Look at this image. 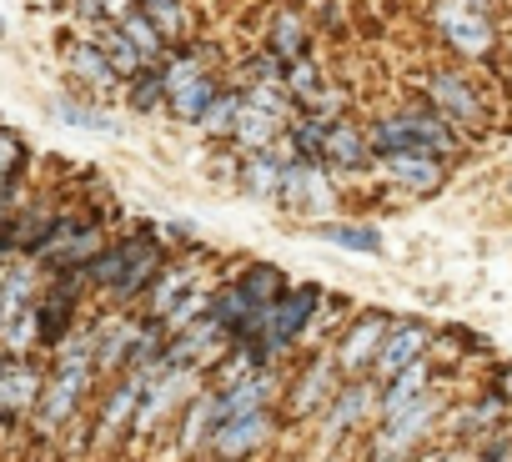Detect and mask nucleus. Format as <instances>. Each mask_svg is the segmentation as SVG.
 <instances>
[{
	"mask_svg": "<svg viewBox=\"0 0 512 462\" xmlns=\"http://www.w3.org/2000/svg\"><path fill=\"white\" fill-rule=\"evenodd\" d=\"M71 6H76V16H81V21H91V26H111V21H106V11H101V0H71Z\"/></svg>",
	"mask_w": 512,
	"mask_h": 462,
	"instance_id": "nucleus-37",
	"label": "nucleus"
},
{
	"mask_svg": "<svg viewBox=\"0 0 512 462\" xmlns=\"http://www.w3.org/2000/svg\"><path fill=\"white\" fill-rule=\"evenodd\" d=\"M56 116H61L66 126H81V131H116V116L96 111L91 101H61V106H56Z\"/></svg>",
	"mask_w": 512,
	"mask_h": 462,
	"instance_id": "nucleus-33",
	"label": "nucleus"
},
{
	"mask_svg": "<svg viewBox=\"0 0 512 462\" xmlns=\"http://www.w3.org/2000/svg\"><path fill=\"white\" fill-rule=\"evenodd\" d=\"M367 146H372V161H377V156H397V151L437 156V161L462 156V136H457L437 111H427L422 101L407 106V111H392V116L372 121V126H367Z\"/></svg>",
	"mask_w": 512,
	"mask_h": 462,
	"instance_id": "nucleus-1",
	"label": "nucleus"
},
{
	"mask_svg": "<svg viewBox=\"0 0 512 462\" xmlns=\"http://www.w3.org/2000/svg\"><path fill=\"white\" fill-rule=\"evenodd\" d=\"M236 181L246 196H277V181H282V161L272 151H256V156H241L236 161Z\"/></svg>",
	"mask_w": 512,
	"mask_h": 462,
	"instance_id": "nucleus-27",
	"label": "nucleus"
},
{
	"mask_svg": "<svg viewBox=\"0 0 512 462\" xmlns=\"http://www.w3.org/2000/svg\"><path fill=\"white\" fill-rule=\"evenodd\" d=\"M277 201L287 211H297V216H312V221L322 216L327 221L337 191H332V181H327V171L317 161H287L282 166V181H277Z\"/></svg>",
	"mask_w": 512,
	"mask_h": 462,
	"instance_id": "nucleus-10",
	"label": "nucleus"
},
{
	"mask_svg": "<svg viewBox=\"0 0 512 462\" xmlns=\"http://www.w3.org/2000/svg\"><path fill=\"white\" fill-rule=\"evenodd\" d=\"M282 86H287L292 106H307V101L327 86V76H322V66H317L312 56H297V61H287V66H282Z\"/></svg>",
	"mask_w": 512,
	"mask_h": 462,
	"instance_id": "nucleus-31",
	"label": "nucleus"
},
{
	"mask_svg": "<svg viewBox=\"0 0 512 462\" xmlns=\"http://www.w3.org/2000/svg\"><path fill=\"white\" fill-rule=\"evenodd\" d=\"M272 442V412H241V417H221V427L211 432V457L216 462H246Z\"/></svg>",
	"mask_w": 512,
	"mask_h": 462,
	"instance_id": "nucleus-13",
	"label": "nucleus"
},
{
	"mask_svg": "<svg viewBox=\"0 0 512 462\" xmlns=\"http://www.w3.org/2000/svg\"><path fill=\"white\" fill-rule=\"evenodd\" d=\"M287 131V121H277V116H262V111H241V121H236V131H231V151L236 156H256V151H272L277 146V136Z\"/></svg>",
	"mask_w": 512,
	"mask_h": 462,
	"instance_id": "nucleus-24",
	"label": "nucleus"
},
{
	"mask_svg": "<svg viewBox=\"0 0 512 462\" xmlns=\"http://www.w3.org/2000/svg\"><path fill=\"white\" fill-rule=\"evenodd\" d=\"M437 387V367H432V352L422 357V362H412V367H402L392 382H382V392H377V417L387 422V417H397V412H407L412 402H422L427 392Z\"/></svg>",
	"mask_w": 512,
	"mask_h": 462,
	"instance_id": "nucleus-17",
	"label": "nucleus"
},
{
	"mask_svg": "<svg viewBox=\"0 0 512 462\" xmlns=\"http://www.w3.org/2000/svg\"><path fill=\"white\" fill-rule=\"evenodd\" d=\"M241 111H246V96H241V86H236V91H221V96L206 106V116H201L196 126H201L211 141H231V131H236Z\"/></svg>",
	"mask_w": 512,
	"mask_h": 462,
	"instance_id": "nucleus-30",
	"label": "nucleus"
},
{
	"mask_svg": "<svg viewBox=\"0 0 512 462\" xmlns=\"http://www.w3.org/2000/svg\"><path fill=\"white\" fill-rule=\"evenodd\" d=\"M417 86H422V106L437 111L457 136H482L492 126V101L462 66H432L422 71Z\"/></svg>",
	"mask_w": 512,
	"mask_h": 462,
	"instance_id": "nucleus-3",
	"label": "nucleus"
},
{
	"mask_svg": "<svg viewBox=\"0 0 512 462\" xmlns=\"http://www.w3.org/2000/svg\"><path fill=\"white\" fill-rule=\"evenodd\" d=\"M312 231H317L322 242L347 247V252H362V257H382V247H387L382 231H377V226H362V221H332V216H327V221H317Z\"/></svg>",
	"mask_w": 512,
	"mask_h": 462,
	"instance_id": "nucleus-25",
	"label": "nucleus"
},
{
	"mask_svg": "<svg viewBox=\"0 0 512 462\" xmlns=\"http://www.w3.org/2000/svg\"><path fill=\"white\" fill-rule=\"evenodd\" d=\"M211 61V51L206 46H196V51H171L161 66H156V76H161V91H166V111L176 116V121H201L206 116V106L221 96V81H216V66H206Z\"/></svg>",
	"mask_w": 512,
	"mask_h": 462,
	"instance_id": "nucleus-4",
	"label": "nucleus"
},
{
	"mask_svg": "<svg viewBox=\"0 0 512 462\" xmlns=\"http://www.w3.org/2000/svg\"><path fill=\"white\" fill-rule=\"evenodd\" d=\"M472 11H482V16H497V0H467Z\"/></svg>",
	"mask_w": 512,
	"mask_h": 462,
	"instance_id": "nucleus-38",
	"label": "nucleus"
},
{
	"mask_svg": "<svg viewBox=\"0 0 512 462\" xmlns=\"http://www.w3.org/2000/svg\"><path fill=\"white\" fill-rule=\"evenodd\" d=\"M322 161L332 171H367L372 166V146H367V126L357 121H332L327 126V141H322Z\"/></svg>",
	"mask_w": 512,
	"mask_h": 462,
	"instance_id": "nucleus-19",
	"label": "nucleus"
},
{
	"mask_svg": "<svg viewBox=\"0 0 512 462\" xmlns=\"http://www.w3.org/2000/svg\"><path fill=\"white\" fill-rule=\"evenodd\" d=\"M196 277H201V272H196V267H186V262H181V267H161V272H156V282L141 292V312H136V317L161 322V317H166L186 292H196Z\"/></svg>",
	"mask_w": 512,
	"mask_h": 462,
	"instance_id": "nucleus-21",
	"label": "nucleus"
},
{
	"mask_svg": "<svg viewBox=\"0 0 512 462\" xmlns=\"http://www.w3.org/2000/svg\"><path fill=\"white\" fill-rule=\"evenodd\" d=\"M161 372V362L156 367H126L121 372V382H116V392L106 397V407H101V417H96V452H111L126 432H131V422H136V407H141V392H146V382Z\"/></svg>",
	"mask_w": 512,
	"mask_h": 462,
	"instance_id": "nucleus-8",
	"label": "nucleus"
},
{
	"mask_svg": "<svg viewBox=\"0 0 512 462\" xmlns=\"http://www.w3.org/2000/svg\"><path fill=\"white\" fill-rule=\"evenodd\" d=\"M236 287H241V292H246L256 307H262V312H267V307H272V302H277V297L292 287V282H287V272H282V267L256 262V267H246V272L236 277Z\"/></svg>",
	"mask_w": 512,
	"mask_h": 462,
	"instance_id": "nucleus-29",
	"label": "nucleus"
},
{
	"mask_svg": "<svg viewBox=\"0 0 512 462\" xmlns=\"http://www.w3.org/2000/svg\"><path fill=\"white\" fill-rule=\"evenodd\" d=\"M21 166H26V146H21V136H16V131H0V186L16 181Z\"/></svg>",
	"mask_w": 512,
	"mask_h": 462,
	"instance_id": "nucleus-35",
	"label": "nucleus"
},
{
	"mask_svg": "<svg viewBox=\"0 0 512 462\" xmlns=\"http://www.w3.org/2000/svg\"><path fill=\"white\" fill-rule=\"evenodd\" d=\"M327 302V292L317 287V282H292L262 317H256V332H251V352H256V362L262 367H277V357H287L302 337H307V327H312V317H317V307Z\"/></svg>",
	"mask_w": 512,
	"mask_h": 462,
	"instance_id": "nucleus-2",
	"label": "nucleus"
},
{
	"mask_svg": "<svg viewBox=\"0 0 512 462\" xmlns=\"http://www.w3.org/2000/svg\"><path fill=\"white\" fill-rule=\"evenodd\" d=\"M121 36L131 41V51L141 56V66H146V71H156V66H161V61L171 56V46H166V41L156 36V26H151V21H146L141 11L121 16Z\"/></svg>",
	"mask_w": 512,
	"mask_h": 462,
	"instance_id": "nucleus-28",
	"label": "nucleus"
},
{
	"mask_svg": "<svg viewBox=\"0 0 512 462\" xmlns=\"http://www.w3.org/2000/svg\"><path fill=\"white\" fill-rule=\"evenodd\" d=\"M432 31H437L442 46H447L452 56H462V61L487 66V61L497 56V26H492V16L472 11L467 0H437V6H432Z\"/></svg>",
	"mask_w": 512,
	"mask_h": 462,
	"instance_id": "nucleus-5",
	"label": "nucleus"
},
{
	"mask_svg": "<svg viewBox=\"0 0 512 462\" xmlns=\"http://www.w3.org/2000/svg\"><path fill=\"white\" fill-rule=\"evenodd\" d=\"M221 417H226V412H221V392H216V387H201V392H196V397L186 402V412H181V432H176V447H181V452L191 457L196 447H206V442H211V432L221 427Z\"/></svg>",
	"mask_w": 512,
	"mask_h": 462,
	"instance_id": "nucleus-20",
	"label": "nucleus"
},
{
	"mask_svg": "<svg viewBox=\"0 0 512 462\" xmlns=\"http://www.w3.org/2000/svg\"><path fill=\"white\" fill-rule=\"evenodd\" d=\"M61 61H66V76H71L76 86H86L91 96H101V101H111V96L126 86V81L111 71V61L101 56V46H96V41H66Z\"/></svg>",
	"mask_w": 512,
	"mask_h": 462,
	"instance_id": "nucleus-16",
	"label": "nucleus"
},
{
	"mask_svg": "<svg viewBox=\"0 0 512 462\" xmlns=\"http://www.w3.org/2000/svg\"><path fill=\"white\" fill-rule=\"evenodd\" d=\"M502 382H507V387H502V397H507V402H512V367H507V372H502Z\"/></svg>",
	"mask_w": 512,
	"mask_h": 462,
	"instance_id": "nucleus-40",
	"label": "nucleus"
},
{
	"mask_svg": "<svg viewBox=\"0 0 512 462\" xmlns=\"http://www.w3.org/2000/svg\"><path fill=\"white\" fill-rule=\"evenodd\" d=\"M246 66H251V81H282V61H277L272 51H256ZM251 81H246V86H251Z\"/></svg>",
	"mask_w": 512,
	"mask_h": 462,
	"instance_id": "nucleus-36",
	"label": "nucleus"
},
{
	"mask_svg": "<svg viewBox=\"0 0 512 462\" xmlns=\"http://www.w3.org/2000/svg\"><path fill=\"white\" fill-rule=\"evenodd\" d=\"M41 387H46V372L31 357H0V427L31 422Z\"/></svg>",
	"mask_w": 512,
	"mask_h": 462,
	"instance_id": "nucleus-11",
	"label": "nucleus"
},
{
	"mask_svg": "<svg viewBox=\"0 0 512 462\" xmlns=\"http://www.w3.org/2000/svg\"><path fill=\"white\" fill-rule=\"evenodd\" d=\"M96 46H101V56L111 61V71H116L121 81H131V76H141V71H146V66H141V56L131 51V41L121 36V26H101Z\"/></svg>",
	"mask_w": 512,
	"mask_h": 462,
	"instance_id": "nucleus-32",
	"label": "nucleus"
},
{
	"mask_svg": "<svg viewBox=\"0 0 512 462\" xmlns=\"http://www.w3.org/2000/svg\"><path fill=\"white\" fill-rule=\"evenodd\" d=\"M447 412V402H442V382L422 397V402H412L407 412H397V417H387L377 432H372V462H407L422 442H427V432H432V422Z\"/></svg>",
	"mask_w": 512,
	"mask_h": 462,
	"instance_id": "nucleus-6",
	"label": "nucleus"
},
{
	"mask_svg": "<svg viewBox=\"0 0 512 462\" xmlns=\"http://www.w3.org/2000/svg\"><path fill=\"white\" fill-rule=\"evenodd\" d=\"M502 417H507V397H502V387H487L462 412H447V432L452 437H487V432L502 427Z\"/></svg>",
	"mask_w": 512,
	"mask_h": 462,
	"instance_id": "nucleus-22",
	"label": "nucleus"
},
{
	"mask_svg": "<svg viewBox=\"0 0 512 462\" xmlns=\"http://www.w3.org/2000/svg\"><path fill=\"white\" fill-rule=\"evenodd\" d=\"M267 51L287 66L297 56H312V26L297 16V11H277L272 26H267Z\"/></svg>",
	"mask_w": 512,
	"mask_h": 462,
	"instance_id": "nucleus-23",
	"label": "nucleus"
},
{
	"mask_svg": "<svg viewBox=\"0 0 512 462\" xmlns=\"http://www.w3.org/2000/svg\"><path fill=\"white\" fill-rule=\"evenodd\" d=\"M136 332H141V317H131V312H116V317H106V322L91 327V362H96V377H111V372H126V367H131Z\"/></svg>",
	"mask_w": 512,
	"mask_h": 462,
	"instance_id": "nucleus-15",
	"label": "nucleus"
},
{
	"mask_svg": "<svg viewBox=\"0 0 512 462\" xmlns=\"http://www.w3.org/2000/svg\"><path fill=\"white\" fill-rule=\"evenodd\" d=\"M377 166L387 171V181H392V186L417 191V196H432V191L447 181V161H437V156H412V151H397V156H377Z\"/></svg>",
	"mask_w": 512,
	"mask_h": 462,
	"instance_id": "nucleus-18",
	"label": "nucleus"
},
{
	"mask_svg": "<svg viewBox=\"0 0 512 462\" xmlns=\"http://www.w3.org/2000/svg\"><path fill=\"white\" fill-rule=\"evenodd\" d=\"M126 86H131V106H136L141 116H151V111L166 106V91H161V76H156V71H141V76H131Z\"/></svg>",
	"mask_w": 512,
	"mask_h": 462,
	"instance_id": "nucleus-34",
	"label": "nucleus"
},
{
	"mask_svg": "<svg viewBox=\"0 0 512 462\" xmlns=\"http://www.w3.org/2000/svg\"><path fill=\"white\" fill-rule=\"evenodd\" d=\"M136 11L156 26V36L176 51L186 36H191V16H186V6H181V0H136Z\"/></svg>",
	"mask_w": 512,
	"mask_h": 462,
	"instance_id": "nucleus-26",
	"label": "nucleus"
},
{
	"mask_svg": "<svg viewBox=\"0 0 512 462\" xmlns=\"http://www.w3.org/2000/svg\"><path fill=\"white\" fill-rule=\"evenodd\" d=\"M337 387H342L337 362H332V357H312V362L287 382V417H292V422H312V417L332 402Z\"/></svg>",
	"mask_w": 512,
	"mask_h": 462,
	"instance_id": "nucleus-12",
	"label": "nucleus"
},
{
	"mask_svg": "<svg viewBox=\"0 0 512 462\" xmlns=\"http://www.w3.org/2000/svg\"><path fill=\"white\" fill-rule=\"evenodd\" d=\"M372 402H377V382L347 377V382L332 392V402L322 407V447H337V442L372 412Z\"/></svg>",
	"mask_w": 512,
	"mask_h": 462,
	"instance_id": "nucleus-14",
	"label": "nucleus"
},
{
	"mask_svg": "<svg viewBox=\"0 0 512 462\" xmlns=\"http://www.w3.org/2000/svg\"><path fill=\"white\" fill-rule=\"evenodd\" d=\"M387 327H392V317H387V312H377V307H367V312L347 317L342 337L332 342V362H337L342 382H347V377H367V372H372V362H377V347H382Z\"/></svg>",
	"mask_w": 512,
	"mask_h": 462,
	"instance_id": "nucleus-7",
	"label": "nucleus"
},
{
	"mask_svg": "<svg viewBox=\"0 0 512 462\" xmlns=\"http://www.w3.org/2000/svg\"><path fill=\"white\" fill-rule=\"evenodd\" d=\"M432 352V327L422 322V317H392V327H387V337H382V347H377V362H372V382L382 387V382H392L402 367H412V362H422Z\"/></svg>",
	"mask_w": 512,
	"mask_h": 462,
	"instance_id": "nucleus-9",
	"label": "nucleus"
},
{
	"mask_svg": "<svg viewBox=\"0 0 512 462\" xmlns=\"http://www.w3.org/2000/svg\"><path fill=\"white\" fill-rule=\"evenodd\" d=\"M417 462H457V452H427V457H417Z\"/></svg>",
	"mask_w": 512,
	"mask_h": 462,
	"instance_id": "nucleus-39",
	"label": "nucleus"
},
{
	"mask_svg": "<svg viewBox=\"0 0 512 462\" xmlns=\"http://www.w3.org/2000/svg\"><path fill=\"white\" fill-rule=\"evenodd\" d=\"M0 41H6V16H0Z\"/></svg>",
	"mask_w": 512,
	"mask_h": 462,
	"instance_id": "nucleus-41",
	"label": "nucleus"
}]
</instances>
